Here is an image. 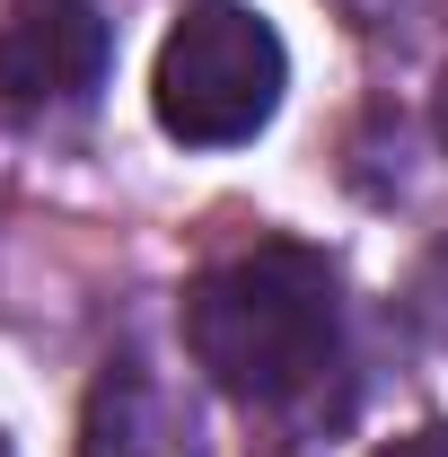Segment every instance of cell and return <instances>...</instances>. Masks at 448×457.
Segmentation results:
<instances>
[{"label":"cell","instance_id":"obj_6","mask_svg":"<svg viewBox=\"0 0 448 457\" xmlns=\"http://www.w3.org/2000/svg\"><path fill=\"white\" fill-rule=\"evenodd\" d=\"M431 114H440V141H448V62H440V97H431Z\"/></svg>","mask_w":448,"mask_h":457},{"label":"cell","instance_id":"obj_7","mask_svg":"<svg viewBox=\"0 0 448 457\" xmlns=\"http://www.w3.org/2000/svg\"><path fill=\"white\" fill-rule=\"evenodd\" d=\"M0 457H9V440H0Z\"/></svg>","mask_w":448,"mask_h":457},{"label":"cell","instance_id":"obj_3","mask_svg":"<svg viewBox=\"0 0 448 457\" xmlns=\"http://www.w3.org/2000/svg\"><path fill=\"white\" fill-rule=\"evenodd\" d=\"M106 62L114 36L97 0H9L0 9V106L9 114H54L97 97Z\"/></svg>","mask_w":448,"mask_h":457},{"label":"cell","instance_id":"obj_1","mask_svg":"<svg viewBox=\"0 0 448 457\" xmlns=\"http://www.w3.org/2000/svg\"><path fill=\"white\" fill-rule=\"evenodd\" d=\"M185 352L237 404H299L343 352V273L326 246L264 237L185 290Z\"/></svg>","mask_w":448,"mask_h":457},{"label":"cell","instance_id":"obj_2","mask_svg":"<svg viewBox=\"0 0 448 457\" xmlns=\"http://www.w3.org/2000/svg\"><path fill=\"white\" fill-rule=\"evenodd\" d=\"M281 88H290V54H281L273 18H255L246 0H194L159 45L150 71V106L159 132L185 150H237L273 123Z\"/></svg>","mask_w":448,"mask_h":457},{"label":"cell","instance_id":"obj_5","mask_svg":"<svg viewBox=\"0 0 448 457\" xmlns=\"http://www.w3.org/2000/svg\"><path fill=\"white\" fill-rule=\"evenodd\" d=\"M378 457H448V422H422V431H395Z\"/></svg>","mask_w":448,"mask_h":457},{"label":"cell","instance_id":"obj_4","mask_svg":"<svg viewBox=\"0 0 448 457\" xmlns=\"http://www.w3.org/2000/svg\"><path fill=\"white\" fill-rule=\"evenodd\" d=\"M79 457H212V449H203L194 404L176 396L159 370L114 361L106 378L88 387V413H79Z\"/></svg>","mask_w":448,"mask_h":457}]
</instances>
